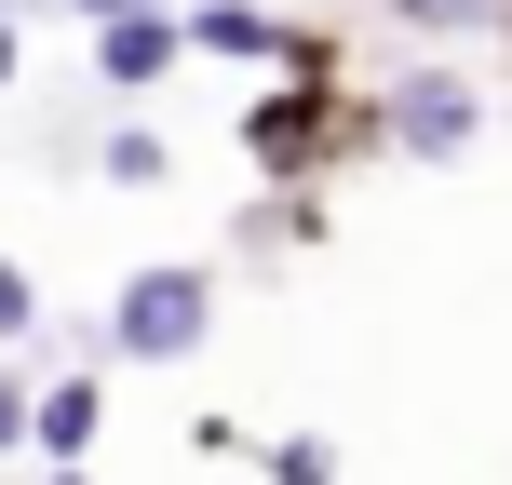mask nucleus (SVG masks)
I'll list each match as a JSON object with an SVG mask.
<instances>
[{"label": "nucleus", "mask_w": 512, "mask_h": 485, "mask_svg": "<svg viewBox=\"0 0 512 485\" xmlns=\"http://www.w3.org/2000/svg\"><path fill=\"white\" fill-rule=\"evenodd\" d=\"M364 149H378V95H351V81H324V68L270 81V95L243 108V162H256V189H324L337 162H364Z\"/></svg>", "instance_id": "obj_1"}, {"label": "nucleus", "mask_w": 512, "mask_h": 485, "mask_svg": "<svg viewBox=\"0 0 512 485\" xmlns=\"http://www.w3.org/2000/svg\"><path fill=\"white\" fill-rule=\"evenodd\" d=\"M81 27H122V14H176V0H68Z\"/></svg>", "instance_id": "obj_12"}, {"label": "nucleus", "mask_w": 512, "mask_h": 485, "mask_svg": "<svg viewBox=\"0 0 512 485\" xmlns=\"http://www.w3.org/2000/svg\"><path fill=\"white\" fill-rule=\"evenodd\" d=\"M0 14H14V27H27V0H0Z\"/></svg>", "instance_id": "obj_15"}, {"label": "nucleus", "mask_w": 512, "mask_h": 485, "mask_svg": "<svg viewBox=\"0 0 512 485\" xmlns=\"http://www.w3.org/2000/svg\"><path fill=\"white\" fill-rule=\"evenodd\" d=\"M27 337H41V283H27V256H0V351L27 364Z\"/></svg>", "instance_id": "obj_9"}, {"label": "nucleus", "mask_w": 512, "mask_h": 485, "mask_svg": "<svg viewBox=\"0 0 512 485\" xmlns=\"http://www.w3.org/2000/svg\"><path fill=\"white\" fill-rule=\"evenodd\" d=\"M14 68H27V27H14V14H0V95H14Z\"/></svg>", "instance_id": "obj_13"}, {"label": "nucleus", "mask_w": 512, "mask_h": 485, "mask_svg": "<svg viewBox=\"0 0 512 485\" xmlns=\"http://www.w3.org/2000/svg\"><path fill=\"white\" fill-rule=\"evenodd\" d=\"M95 432H108V378H95V364H54L41 405H27V459H41V472H81Z\"/></svg>", "instance_id": "obj_5"}, {"label": "nucleus", "mask_w": 512, "mask_h": 485, "mask_svg": "<svg viewBox=\"0 0 512 485\" xmlns=\"http://www.w3.org/2000/svg\"><path fill=\"white\" fill-rule=\"evenodd\" d=\"M256 485H337V432H270L256 445Z\"/></svg>", "instance_id": "obj_7"}, {"label": "nucleus", "mask_w": 512, "mask_h": 485, "mask_svg": "<svg viewBox=\"0 0 512 485\" xmlns=\"http://www.w3.org/2000/svg\"><path fill=\"white\" fill-rule=\"evenodd\" d=\"M189 68V14H122V27H95V81L108 95H149V81H176Z\"/></svg>", "instance_id": "obj_6"}, {"label": "nucleus", "mask_w": 512, "mask_h": 485, "mask_svg": "<svg viewBox=\"0 0 512 485\" xmlns=\"http://www.w3.org/2000/svg\"><path fill=\"white\" fill-rule=\"evenodd\" d=\"M41 485H95V472H41Z\"/></svg>", "instance_id": "obj_14"}, {"label": "nucleus", "mask_w": 512, "mask_h": 485, "mask_svg": "<svg viewBox=\"0 0 512 485\" xmlns=\"http://www.w3.org/2000/svg\"><path fill=\"white\" fill-rule=\"evenodd\" d=\"M189 54H230V68H324V41H297V27L270 14V0H189Z\"/></svg>", "instance_id": "obj_4"}, {"label": "nucleus", "mask_w": 512, "mask_h": 485, "mask_svg": "<svg viewBox=\"0 0 512 485\" xmlns=\"http://www.w3.org/2000/svg\"><path fill=\"white\" fill-rule=\"evenodd\" d=\"M95 176H108V189H162V176H176V149H162L149 122H122V135L95 149Z\"/></svg>", "instance_id": "obj_8"}, {"label": "nucleus", "mask_w": 512, "mask_h": 485, "mask_svg": "<svg viewBox=\"0 0 512 485\" xmlns=\"http://www.w3.org/2000/svg\"><path fill=\"white\" fill-rule=\"evenodd\" d=\"M27 405H41V378H27V364H14V351H0V472H14V459H27Z\"/></svg>", "instance_id": "obj_10"}, {"label": "nucleus", "mask_w": 512, "mask_h": 485, "mask_svg": "<svg viewBox=\"0 0 512 485\" xmlns=\"http://www.w3.org/2000/svg\"><path fill=\"white\" fill-rule=\"evenodd\" d=\"M203 337H216V270H203V256H162V270H122L95 351L108 364H189Z\"/></svg>", "instance_id": "obj_2"}, {"label": "nucleus", "mask_w": 512, "mask_h": 485, "mask_svg": "<svg viewBox=\"0 0 512 485\" xmlns=\"http://www.w3.org/2000/svg\"><path fill=\"white\" fill-rule=\"evenodd\" d=\"M405 27H486V0H391Z\"/></svg>", "instance_id": "obj_11"}, {"label": "nucleus", "mask_w": 512, "mask_h": 485, "mask_svg": "<svg viewBox=\"0 0 512 485\" xmlns=\"http://www.w3.org/2000/svg\"><path fill=\"white\" fill-rule=\"evenodd\" d=\"M472 135H486V95H472L459 68H405L378 95V149H405V162H459Z\"/></svg>", "instance_id": "obj_3"}]
</instances>
